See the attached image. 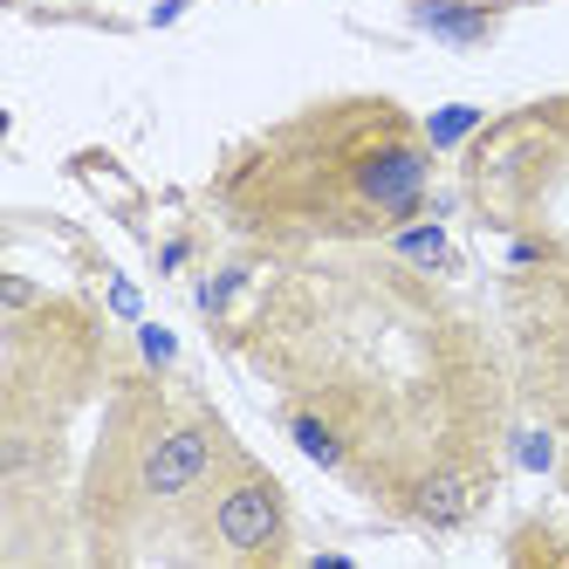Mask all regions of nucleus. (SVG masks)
<instances>
[{
	"instance_id": "obj_1",
	"label": "nucleus",
	"mask_w": 569,
	"mask_h": 569,
	"mask_svg": "<svg viewBox=\"0 0 569 569\" xmlns=\"http://www.w3.org/2000/svg\"><path fill=\"white\" fill-rule=\"evenodd\" d=\"M131 495L144 508H179L192 495H207L227 467V439L199 412H138L131 426Z\"/></svg>"
},
{
	"instance_id": "obj_2",
	"label": "nucleus",
	"mask_w": 569,
	"mask_h": 569,
	"mask_svg": "<svg viewBox=\"0 0 569 569\" xmlns=\"http://www.w3.org/2000/svg\"><path fill=\"white\" fill-rule=\"evenodd\" d=\"M207 549L233 562H281L289 556V495L261 467H233L227 480L207 487Z\"/></svg>"
},
{
	"instance_id": "obj_3",
	"label": "nucleus",
	"mask_w": 569,
	"mask_h": 569,
	"mask_svg": "<svg viewBox=\"0 0 569 569\" xmlns=\"http://www.w3.org/2000/svg\"><path fill=\"white\" fill-rule=\"evenodd\" d=\"M432 144H412L405 138V117L371 138V144H357L350 151V199H357V213H371L385 227H405L419 207H426V179H432Z\"/></svg>"
},
{
	"instance_id": "obj_4",
	"label": "nucleus",
	"mask_w": 569,
	"mask_h": 569,
	"mask_svg": "<svg viewBox=\"0 0 569 569\" xmlns=\"http://www.w3.org/2000/svg\"><path fill=\"white\" fill-rule=\"evenodd\" d=\"M473 508H480V480L467 467H453V460L426 467L412 487H405V515H412L419 528H460Z\"/></svg>"
},
{
	"instance_id": "obj_5",
	"label": "nucleus",
	"mask_w": 569,
	"mask_h": 569,
	"mask_svg": "<svg viewBox=\"0 0 569 569\" xmlns=\"http://www.w3.org/2000/svg\"><path fill=\"white\" fill-rule=\"evenodd\" d=\"M412 21L426 34H439V42H453V49H480L487 34H495L501 8H495V0H419Z\"/></svg>"
},
{
	"instance_id": "obj_6",
	"label": "nucleus",
	"mask_w": 569,
	"mask_h": 569,
	"mask_svg": "<svg viewBox=\"0 0 569 569\" xmlns=\"http://www.w3.org/2000/svg\"><path fill=\"white\" fill-rule=\"evenodd\" d=\"M391 254H398V261H412V268H432V274H439V268H453V248H446V233H439V227H398V233H391Z\"/></svg>"
},
{
	"instance_id": "obj_7",
	"label": "nucleus",
	"mask_w": 569,
	"mask_h": 569,
	"mask_svg": "<svg viewBox=\"0 0 569 569\" xmlns=\"http://www.w3.org/2000/svg\"><path fill=\"white\" fill-rule=\"evenodd\" d=\"M289 439L302 446L316 467H343V432H330L316 412H289Z\"/></svg>"
},
{
	"instance_id": "obj_8",
	"label": "nucleus",
	"mask_w": 569,
	"mask_h": 569,
	"mask_svg": "<svg viewBox=\"0 0 569 569\" xmlns=\"http://www.w3.org/2000/svg\"><path fill=\"white\" fill-rule=\"evenodd\" d=\"M473 131H480V110H473V103H446V110L426 117V144H432V151H453V144H467Z\"/></svg>"
},
{
	"instance_id": "obj_9",
	"label": "nucleus",
	"mask_w": 569,
	"mask_h": 569,
	"mask_svg": "<svg viewBox=\"0 0 569 569\" xmlns=\"http://www.w3.org/2000/svg\"><path fill=\"white\" fill-rule=\"evenodd\" d=\"M233 289H240V274H233V268H227V274H213L207 289H199V309H207V316H220V309L233 302Z\"/></svg>"
},
{
	"instance_id": "obj_10",
	"label": "nucleus",
	"mask_w": 569,
	"mask_h": 569,
	"mask_svg": "<svg viewBox=\"0 0 569 569\" xmlns=\"http://www.w3.org/2000/svg\"><path fill=\"white\" fill-rule=\"evenodd\" d=\"M138 343H144V363H172V330H158V322H144V330H138Z\"/></svg>"
},
{
	"instance_id": "obj_11",
	"label": "nucleus",
	"mask_w": 569,
	"mask_h": 569,
	"mask_svg": "<svg viewBox=\"0 0 569 569\" xmlns=\"http://www.w3.org/2000/svg\"><path fill=\"white\" fill-rule=\"evenodd\" d=\"M0 296H8V316H28L34 309V289H28L21 274H8V289H0Z\"/></svg>"
},
{
	"instance_id": "obj_12",
	"label": "nucleus",
	"mask_w": 569,
	"mask_h": 569,
	"mask_svg": "<svg viewBox=\"0 0 569 569\" xmlns=\"http://www.w3.org/2000/svg\"><path fill=\"white\" fill-rule=\"evenodd\" d=\"M110 309L117 316H138V289H131V281H110Z\"/></svg>"
},
{
	"instance_id": "obj_13",
	"label": "nucleus",
	"mask_w": 569,
	"mask_h": 569,
	"mask_svg": "<svg viewBox=\"0 0 569 569\" xmlns=\"http://www.w3.org/2000/svg\"><path fill=\"white\" fill-rule=\"evenodd\" d=\"M562 556H569V549H562Z\"/></svg>"
}]
</instances>
